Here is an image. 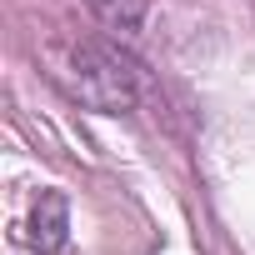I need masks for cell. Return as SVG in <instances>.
I'll return each mask as SVG.
<instances>
[{
    "label": "cell",
    "instance_id": "obj_2",
    "mask_svg": "<svg viewBox=\"0 0 255 255\" xmlns=\"http://www.w3.org/2000/svg\"><path fill=\"white\" fill-rule=\"evenodd\" d=\"M25 240L40 250V255H60L65 240H70V205L60 190H40L30 220H25Z\"/></svg>",
    "mask_w": 255,
    "mask_h": 255
},
{
    "label": "cell",
    "instance_id": "obj_3",
    "mask_svg": "<svg viewBox=\"0 0 255 255\" xmlns=\"http://www.w3.org/2000/svg\"><path fill=\"white\" fill-rule=\"evenodd\" d=\"M85 5H90L105 25H115V30H130V25H140V15H145V0H85Z\"/></svg>",
    "mask_w": 255,
    "mask_h": 255
},
{
    "label": "cell",
    "instance_id": "obj_1",
    "mask_svg": "<svg viewBox=\"0 0 255 255\" xmlns=\"http://www.w3.org/2000/svg\"><path fill=\"white\" fill-rule=\"evenodd\" d=\"M35 60L45 70L50 85L65 90V100L100 110V115H120L135 105V75L120 60V50H110L105 40L75 35V30H45L35 40Z\"/></svg>",
    "mask_w": 255,
    "mask_h": 255
}]
</instances>
